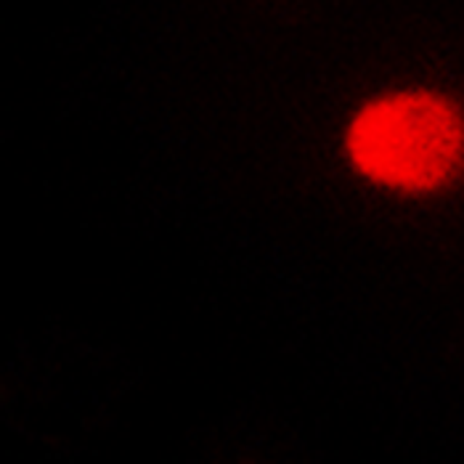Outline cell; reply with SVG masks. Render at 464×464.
<instances>
[{
	"instance_id": "1",
	"label": "cell",
	"mask_w": 464,
	"mask_h": 464,
	"mask_svg": "<svg viewBox=\"0 0 464 464\" xmlns=\"http://www.w3.org/2000/svg\"><path fill=\"white\" fill-rule=\"evenodd\" d=\"M332 149L361 194L430 210L464 194V91L432 74L388 77L340 111Z\"/></svg>"
}]
</instances>
